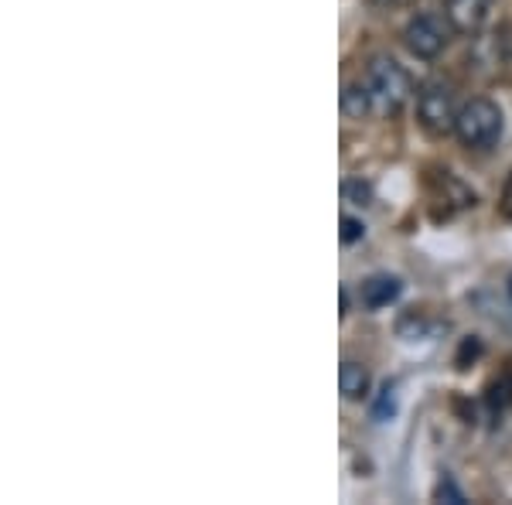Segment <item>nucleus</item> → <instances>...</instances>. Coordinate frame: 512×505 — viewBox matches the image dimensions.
<instances>
[{
	"instance_id": "nucleus-9",
	"label": "nucleus",
	"mask_w": 512,
	"mask_h": 505,
	"mask_svg": "<svg viewBox=\"0 0 512 505\" xmlns=\"http://www.w3.org/2000/svg\"><path fill=\"white\" fill-rule=\"evenodd\" d=\"M369 369L362 362H342V372H338V386H342L345 400H366L369 396Z\"/></svg>"
},
{
	"instance_id": "nucleus-14",
	"label": "nucleus",
	"mask_w": 512,
	"mask_h": 505,
	"mask_svg": "<svg viewBox=\"0 0 512 505\" xmlns=\"http://www.w3.org/2000/svg\"><path fill=\"white\" fill-rule=\"evenodd\" d=\"M386 413L393 417V386H383V396H379V407H376V420H383Z\"/></svg>"
},
{
	"instance_id": "nucleus-8",
	"label": "nucleus",
	"mask_w": 512,
	"mask_h": 505,
	"mask_svg": "<svg viewBox=\"0 0 512 505\" xmlns=\"http://www.w3.org/2000/svg\"><path fill=\"white\" fill-rule=\"evenodd\" d=\"M400 291V280L390 277V273H376V277H369L362 284V304L366 308H386V304H393L400 297Z\"/></svg>"
},
{
	"instance_id": "nucleus-15",
	"label": "nucleus",
	"mask_w": 512,
	"mask_h": 505,
	"mask_svg": "<svg viewBox=\"0 0 512 505\" xmlns=\"http://www.w3.org/2000/svg\"><path fill=\"white\" fill-rule=\"evenodd\" d=\"M502 215H506V219L512 222V175H509V181H506V192H502Z\"/></svg>"
},
{
	"instance_id": "nucleus-7",
	"label": "nucleus",
	"mask_w": 512,
	"mask_h": 505,
	"mask_svg": "<svg viewBox=\"0 0 512 505\" xmlns=\"http://www.w3.org/2000/svg\"><path fill=\"white\" fill-rule=\"evenodd\" d=\"M492 0H444V18L458 35H478L482 24L489 21Z\"/></svg>"
},
{
	"instance_id": "nucleus-11",
	"label": "nucleus",
	"mask_w": 512,
	"mask_h": 505,
	"mask_svg": "<svg viewBox=\"0 0 512 505\" xmlns=\"http://www.w3.org/2000/svg\"><path fill=\"white\" fill-rule=\"evenodd\" d=\"M342 198H345V202H349V205H362V209H366L369 198H373V192H369L366 181H355V178H349V181H345V185H342Z\"/></svg>"
},
{
	"instance_id": "nucleus-2",
	"label": "nucleus",
	"mask_w": 512,
	"mask_h": 505,
	"mask_svg": "<svg viewBox=\"0 0 512 505\" xmlns=\"http://www.w3.org/2000/svg\"><path fill=\"white\" fill-rule=\"evenodd\" d=\"M454 134H458V140L468 151H489L502 137V110L492 99L478 96L458 110V127H454Z\"/></svg>"
},
{
	"instance_id": "nucleus-4",
	"label": "nucleus",
	"mask_w": 512,
	"mask_h": 505,
	"mask_svg": "<svg viewBox=\"0 0 512 505\" xmlns=\"http://www.w3.org/2000/svg\"><path fill=\"white\" fill-rule=\"evenodd\" d=\"M451 31L454 28L448 18H441V14H434V11H424L407 24L403 41H407V48L417 55V59H437V55L448 48Z\"/></svg>"
},
{
	"instance_id": "nucleus-13",
	"label": "nucleus",
	"mask_w": 512,
	"mask_h": 505,
	"mask_svg": "<svg viewBox=\"0 0 512 505\" xmlns=\"http://www.w3.org/2000/svg\"><path fill=\"white\" fill-rule=\"evenodd\" d=\"M434 499H448V502H454V505H461L465 502V495L458 492V488L451 485V478H444L441 485H437V492H434Z\"/></svg>"
},
{
	"instance_id": "nucleus-5",
	"label": "nucleus",
	"mask_w": 512,
	"mask_h": 505,
	"mask_svg": "<svg viewBox=\"0 0 512 505\" xmlns=\"http://www.w3.org/2000/svg\"><path fill=\"white\" fill-rule=\"evenodd\" d=\"M475 69H482L489 79L512 82V21L478 41Z\"/></svg>"
},
{
	"instance_id": "nucleus-6",
	"label": "nucleus",
	"mask_w": 512,
	"mask_h": 505,
	"mask_svg": "<svg viewBox=\"0 0 512 505\" xmlns=\"http://www.w3.org/2000/svg\"><path fill=\"white\" fill-rule=\"evenodd\" d=\"M478 202V195L468 185H461L451 171H441V175L431 178V205H434V219H451V215L472 209Z\"/></svg>"
},
{
	"instance_id": "nucleus-12",
	"label": "nucleus",
	"mask_w": 512,
	"mask_h": 505,
	"mask_svg": "<svg viewBox=\"0 0 512 505\" xmlns=\"http://www.w3.org/2000/svg\"><path fill=\"white\" fill-rule=\"evenodd\" d=\"M362 222L359 219H352V215H342V243L349 246V243H355V239H362Z\"/></svg>"
},
{
	"instance_id": "nucleus-3",
	"label": "nucleus",
	"mask_w": 512,
	"mask_h": 505,
	"mask_svg": "<svg viewBox=\"0 0 512 505\" xmlns=\"http://www.w3.org/2000/svg\"><path fill=\"white\" fill-rule=\"evenodd\" d=\"M417 120L431 137H448L458 127V106L448 82L431 79L417 89Z\"/></svg>"
},
{
	"instance_id": "nucleus-10",
	"label": "nucleus",
	"mask_w": 512,
	"mask_h": 505,
	"mask_svg": "<svg viewBox=\"0 0 512 505\" xmlns=\"http://www.w3.org/2000/svg\"><path fill=\"white\" fill-rule=\"evenodd\" d=\"M342 110H345V117H352V120H362V117H369V113H373V99H369V89H366V82H362V79L345 86Z\"/></svg>"
},
{
	"instance_id": "nucleus-16",
	"label": "nucleus",
	"mask_w": 512,
	"mask_h": 505,
	"mask_svg": "<svg viewBox=\"0 0 512 505\" xmlns=\"http://www.w3.org/2000/svg\"><path fill=\"white\" fill-rule=\"evenodd\" d=\"M379 7H407V4H414V0H376Z\"/></svg>"
},
{
	"instance_id": "nucleus-17",
	"label": "nucleus",
	"mask_w": 512,
	"mask_h": 505,
	"mask_svg": "<svg viewBox=\"0 0 512 505\" xmlns=\"http://www.w3.org/2000/svg\"><path fill=\"white\" fill-rule=\"evenodd\" d=\"M509 294H512V277H509Z\"/></svg>"
},
{
	"instance_id": "nucleus-1",
	"label": "nucleus",
	"mask_w": 512,
	"mask_h": 505,
	"mask_svg": "<svg viewBox=\"0 0 512 505\" xmlns=\"http://www.w3.org/2000/svg\"><path fill=\"white\" fill-rule=\"evenodd\" d=\"M362 82H366V89H369L376 117H396V113L407 106V99L414 96V79H410L407 69L396 59H390V55H376V59L369 62Z\"/></svg>"
}]
</instances>
